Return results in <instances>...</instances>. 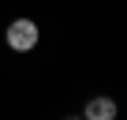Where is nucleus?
<instances>
[{"label": "nucleus", "mask_w": 127, "mask_h": 120, "mask_svg": "<svg viewBox=\"0 0 127 120\" xmlns=\"http://www.w3.org/2000/svg\"><path fill=\"white\" fill-rule=\"evenodd\" d=\"M4 41H8V49H11V53H34V49H37V41H41V30H37V23H34V19L19 15V19H11V23H8Z\"/></svg>", "instance_id": "f257e3e1"}, {"label": "nucleus", "mask_w": 127, "mask_h": 120, "mask_svg": "<svg viewBox=\"0 0 127 120\" xmlns=\"http://www.w3.org/2000/svg\"><path fill=\"white\" fill-rule=\"evenodd\" d=\"M116 116H120V105L112 94H94L82 105V120H116Z\"/></svg>", "instance_id": "f03ea898"}, {"label": "nucleus", "mask_w": 127, "mask_h": 120, "mask_svg": "<svg viewBox=\"0 0 127 120\" xmlns=\"http://www.w3.org/2000/svg\"><path fill=\"white\" fill-rule=\"evenodd\" d=\"M64 120H82V116H79V113H71V116H64Z\"/></svg>", "instance_id": "7ed1b4c3"}]
</instances>
